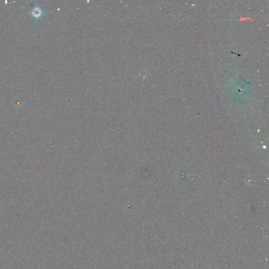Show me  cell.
<instances>
[{
  "mask_svg": "<svg viewBox=\"0 0 269 269\" xmlns=\"http://www.w3.org/2000/svg\"><path fill=\"white\" fill-rule=\"evenodd\" d=\"M43 14V11L40 7H36L32 9L31 11V14L33 17L35 18H38L42 16Z\"/></svg>",
  "mask_w": 269,
  "mask_h": 269,
  "instance_id": "cell-1",
  "label": "cell"
}]
</instances>
